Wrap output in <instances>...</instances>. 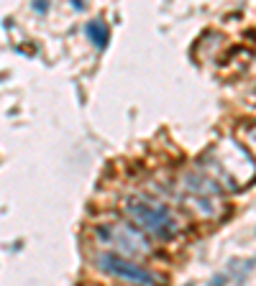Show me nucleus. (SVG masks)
Here are the masks:
<instances>
[{
	"label": "nucleus",
	"instance_id": "obj_1",
	"mask_svg": "<svg viewBox=\"0 0 256 286\" xmlns=\"http://www.w3.org/2000/svg\"><path fill=\"white\" fill-rule=\"evenodd\" d=\"M126 210L146 233H152L154 238H172L177 233L174 217L169 215V210L162 207V205H152V202H144V200H131V202H126Z\"/></svg>",
	"mask_w": 256,
	"mask_h": 286
},
{
	"label": "nucleus",
	"instance_id": "obj_2",
	"mask_svg": "<svg viewBox=\"0 0 256 286\" xmlns=\"http://www.w3.org/2000/svg\"><path fill=\"white\" fill-rule=\"evenodd\" d=\"M98 266L105 271V274H110V276H118V279H126V281H136V284H154L156 276L152 271H146L141 266H136V263L131 261H126V258H118L113 253H102L98 258Z\"/></svg>",
	"mask_w": 256,
	"mask_h": 286
},
{
	"label": "nucleus",
	"instance_id": "obj_3",
	"mask_svg": "<svg viewBox=\"0 0 256 286\" xmlns=\"http://www.w3.org/2000/svg\"><path fill=\"white\" fill-rule=\"evenodd\" d=\"M100 233L105 235H110V240H118L120 248L128 251V253H146L148 246H146V240L131 228V225H118V228H102Z\"/></svg>",
	"mask_w": 256,
	"mask_h": 286
},
{
	"label": "nucleus",
	"instance_id": "obj_4",
	"mask_svg": "<svg viewBox=\"0 0 256 286\" xmlns=\"http://www.w3.org/2000/svg\"><path fill=\"white\" fill-rule=\"evenodd\" d=\"M88 33H90V38L98 43L100 49L108 43V28H105V23H100V20H92V23L88 26Z\"/></svg>",
	"mask_w": 256,
	"mask_h": 286
}]
</instances>
